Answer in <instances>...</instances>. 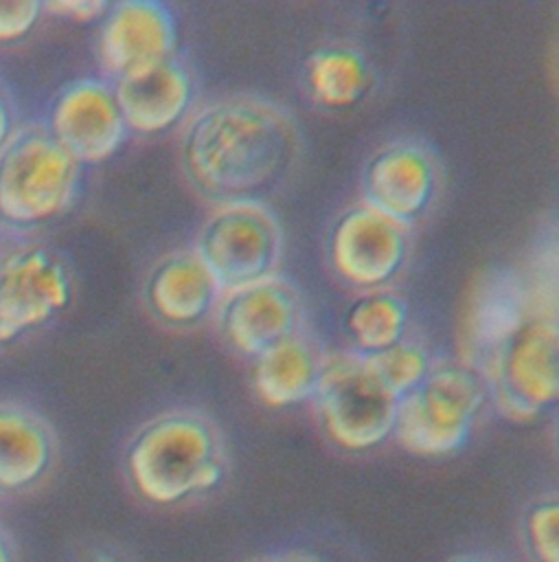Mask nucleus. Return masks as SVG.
I'll use <instances>...</instances> for the list:
<instances>
[{
	"label": "nucleus",
	"instance_id": "6e6552de",
	"mask_svg": "<svg viewBox=\"0 0 559 562\" xmlns=\"http://www.w3.org/2000/svg\"><path fill=\"white\" fill-rule=\"evenodd\" d=\"M72 299L66 263L44 246H24L0 270V345L48 323Z\"/></svg>",
	"mask_w": 559,
	"mask_h": 562
},
{
	"label": "nucleus",
	"instance_id": "c756f323",
	"mask_svg": "<svg viewBox=\"0 0 559 562\" xmlns=\"http://www.w3.org/2000/svg\"><path fill=\"white\" fill-rule=\"evenodd\" d=\"M557 446H559V419H557Z\"/></svg>",
	"mask_w": 559,
	"mask_h": 562
},
{
	"label": "nucleus",
	"instance_id": "f257e3e1",
	"mask_svg": "<svg viewBox=\"0 0 559 562\" xmlns=\"http://www.w3.org/2000/svg\"><path fill=\"white\" fill-rule=\"evenodd\" d=\"M180 156L189 182L204 198L224 206L256 204L287 176L296 134L270 105L221 101L189 123Z\"/></svg>",
	"mask_w": 559,
	"mask_h": 562
},
{
	"label": "nucleus",
	"instance_id": "c85d7f7f",
	"mask_svg": "<svg viewBox=\"0 0 559 562\" xmlns=\"http://www.w3.org/2000/svg\"><path fill=\"white\" fill-rule=\"evenodd\" d=\"M452 562H489V560L476 558V555H465V558H456V560H452Z\"/></svg>",
	"mask_w": 559,
	"mask_h": 562
},
{
	"label": "nucleus",
	"instance_id": "cd10ccee",
	"mask_svg": "<svg viewBox=\"0 0 559 562\" xmlns=\"http://www.w3.org/2000/svg\"><path fill=\"white\" fill-rule=\"evenodd\" d=\"M88 562H116L112 555H107V553H94Z\"/></svg>",
	"mask_w": 559,
	"mask_h": 562
},
{
	"label": "nucleus",
	"instance_id": "a211bd4d",
	"mask_svg": "<svg viewBox=\"0 0 559 562\" xmlns=\"http://www.w3.org/2000/svg\"><path fill=\"white\" fill-rule=\"evenodd\" d=\"M305 81L311 97L331 110L357 105L370 88L366 59L346 46H324L305 61Z\"/></svg>",
	"mask_w": 559,
	"mask_h": 562
},
{
	"label": "nucleus",
	"instance_id": "412c9836",
	"mask_svg": "<svg viewBox=\"0 0 559 562\" xmlns=\"http://www.w3.org/2000/svg\"><path fill=\"white\" fill-rule=\"evenodd\" d=\"M362 360L368 364L381 386L397 400L412 393L430 373L427 353L412 342H399L386 351L362 356Z\"/></svg>",
	"mask_w": 559,
	"mask_h": 562
},
{
	"label": "nucleus",
	"instance_id": "b1692460",
	"mask_svg": "<svg viewBox=\"0 0 559 562\" xmlns=\"http://www.w3.org/2000/svg\"><path fill=\"white\" fill-rule=\"evenodd\" d=\"M110 4L112 2H105V0H55V2H46L44 9L75 22H94V20H103Z\"/></svg>",
	"mask_w": 559,
	"mask_h": 562
},
{
	"label": "nucleus",
	"instance_id": "423d86ee",
	"mask_svg": "<svg viewBox=\"0 0 559 562\" xmlns=\"http://www.w3.org/2000/svg\"><path fill=\"white\" fill-rule=\"evenodd\" d=\"M493 384L502 415L531 422L559 404V321L526 318L493 351Z\"/></svg>",
	"mask_w": 559,
	"mask_h": 562
},
{
	"label": "nucleus",
	"instance_id": "a878e982",
	"mask_svg": "<svg viewBox=\"0 0 559 562\" xmlns=\"http://www.w3.org/2000/svg\"><path fill=\"white\" fill-rule=\"evenodd\" d=\"M256 562H327L313 553H283V555H272V558H263Z\"/></svg>",
	"mask_w": 559,
	"mask_h": 562
},
{
	"label": "nucleus",
	"instance_id": "9d476101",
	"mask_svg": "<svg viewBox=\"0 0 559 562\" xmlns=\"http://www.w3.org/2000/svg\"><path fill=\"white\" fill-rule=\"evenodd\" d=\"M406 255L403 226L366 204L342 213L329 235V257L335 272L364 290L388 283L401 270Z\"/></svg>",
	"mask_w": 559,
	"mask_h": 562
},
{
	"label": "nucleus",
	"instance_id": "7ed1b4c3",
	"mask_svg": "<svg viewBox=\"0 0 559 562\" xmlns=\"http://www.w3.org/2000/svg\"><path fill=\"white\" fill-rule=\"evenodd\" d=\"M79 169L46 127L13 134L0 149V222L31 228L66 213L77 198Z\"/></svg>",
	"mask_w": 559,
	"mask_h": 562
},
{
	"label": "nucleus",
	"instance_id": "aec40b11",
	"mask_svg": "<svg viewBox=\"0 0 559 562\" xmlns=\"http://www.w3.org/2000/svg\"><path fill=\"white\" fill-rule=\"evenodd\" d=\"M522 301L520 285H513L502 277L482 281L465 314L467 336L476 345L498 349L500 342L526 321Z\"/></svg>",
	"mask_w": 559,
	"mask_h": 562
},
{
	"label": "nucleus",
	"instance_id": "393cba45",
	"mask_svg": "<svg viewBox=\"0 0 559 562\" xmlns=\"http://www.w3.org/2000/svg\"><path fill=\"white\" fill-rule=\"evenodd\" d=\"M9 138H11V112L7 101L0 94V149L7 145Z\"/></svg>",
	"mask_w": 559,
	"mask_h": 562
},
{
	"label": "nucleus",
	"instance_id": "ddd939ff",
	"mask_svg": "<svg viewBox=\"0 0 559 562\" xmlns=\"http://www.w3.org/2000/svg\"><path fill=\"white\" fill-rule=\"evenodd\" d=\"M362 191L368 209L401 226L410 224L432 202V160L412 143L388 145L366 162Z\"/></svg>",
	"mask_w": 559,
	"mask_h": 562
},
{
	"label": "nucleus",
	"instance_id": "f8f14e48",
	"mask_svg": "<svg viewBox=\"0 0 559 562\" xmlns=\"http://www.w3.org/2000/svg\"><path fill=\"white\" fill-rule=\"evenodd\" d=\"M296 323V299L274 279L228 292L219 310V329L228 345L252 358L294 338Z\"/></svg>",
	"mask_w": 559,
	"mask_h": 562
},
{
	"label": "nucleus",
	"instance_id": "4be33fe9",
	"mask_svg": "<svg viewBox=\"0 0 559 562\" xmlns=\"http://www.w3.org/2000/svg\"><path fill=\"white\" fill-rule=\"evenodd\" d=\"M524 540L535 562H559V498L531 505L524 516Z\"/></svg>",
	"mask_w": 559,
	"mask_h": 562
},
{
	"label": "nucleus",
	"instance_id": "0eeeda50",
	"mask_svg": "<svg viewBox=\"0 0 559 562\" xmlns=\"http://www.w3.org/2000/svg\"><path fill=\"white\" fill-rule=\"evenodd\" d=\"M195 257L217 290L267 281L278 259V228L259 204L221 206L202 226Z\"/></svg>",
	"mask_w": 559,
	"mask_h": 562
},
{
	"label": "nucleus",
	"instance_id": "dca6fc26",
	"mask_svg": "<svg viewBox=\"0 0 559 562\" xmlns=\"http://www.w3.org/2000/svg\"><path fill=\"white\" fill-rule=\"evenodd\" d=\"M53 461L48 426L31 411L0 404V490L15 492L42 479Z\"/></svg>",
	"mask_w": 559,
	"mask_h": 562
},
{
	"label": "nucleus",
	"instance_id": "20e7f679",
	"mask_svg": "<svg viewBox=\"0 0 559 562\" xmlns=\"http://www.w3.org/2000/svg\"><path fill=\"white\" fill-rule=\"evenodd\" d=\"M484 391L465 367L430 369L423 382L399 400L395 437L417 457H447L460 450L482 406Z\"/></svg>",
	"mask_w": 559,
	"mask_h": 562
},
{
	"label": "nucleus",
	"instance_id": "6ab92c4d",
	"mask_svg": "<svg viewBox=\"0 0 559 562\" xmlns=\"http://www.w3.org/2000/svg\"><path fill=\"white\" fill-rule=\"evenodd\" d=\"M408 307L390 292H368L351 303L344 327L362 356H373L403 342Z\"/></svg>",
	"mask_w": 559,
	"mask_h": 562
},
{
	"label": "nucleus",
	"instance_id": "9b49d317",
	"mask_svg": "<svg viewBox=\"0 0 559 562\" xmlns=\"http://www.w3.org/2000/svg\"><path fill=\"white\" fill-rule=\"evenodd\" d=\"M178 44L175 15L158 0H123L110 4L99 31V61L116 79L173 57Z\"/></svg>",
	"mask_w": 559,
	"mask_h": 562
},
{
	"label": "nucleus",
	"instance_id": "7c9ffc66",
	"mask_svg": "<svg viewBox=\"0 0 559 562\" xmlns=\"http://www.w3.org/2000/svg\"><path fill=\"white\" fill-rule=\"evenodd\" d=\"M2 263H4V257H2V252H0V270H2Z\"/></svg>",
	"mask_w": 559,
	"mask_h": 562
},
{
	"label": "nucleus",
	"instance_id": "f03ea898",
	"mask_svg": "<svg viewBox=\"0 0 559 562\" xmlns=\"http://www.w3.org/2000/svg\"><path fill=\"white\" fill-rule=\"evenodd\" d=\"M125 472L149 503L173 505L217 487L224 479L210 424L193 413H167L147 422L125 450Z\"/></svg>",
	"mask_w": 559,
	"mask_h": 562
},
{
	"label": "nucleus",
	"instance_id": "bb28decb",
	"mask_svg": "<svg viewBox=\"0 0 559 562\" xmlns=\"http://www.w3.org/2000/svg\"><path fill=\"white\" fill-rule=\"evenodd\" d=\"M0 562H11V553H9V547L2 536H0Z\"/></svg>",
	"mask_w": 559,
	"mask_h": 562
},
{
	"label": "nucleus",
	"instance_id": "39448f33",
	"mask_svg": "<svg viewBox=\"0 0 559 562\" xmlns=\"http://www.w3.org/2000/svg\"><path fill=\"white\" fill-rule=\"evenodd\" d=\"M327 437L349 452L377 448L395 432L399 400L360 358H331L318 367L313 389Z\"/></svg>",
	"mask_w": 559,
	"mask_h": 562
},
{
	"label": "nucleus",
	"instance_id": "4468645a",
	"mask_svg": "<svg viewBox=\"0 0 559 562\" xmlns=\"http://www.w3.org/2000/svg\"><path fill=\"white\" fill-rule=\"evenodd\" d=\"M112 90L127 130L138 134L171 130L193 101L191 75L175 57L118 77Z\"/></svg>",
	"mask_w": 559,
	"mask_h": 562
},
{
	"label": "nucleus",
	"instance_id": "2eb2a0df",
	"mask_svg": "<svg viewBox=\"0 0 559 562\" xmlns=\"http://www.w3.org/2000/svg\"><path fill=\"white\" fill-rule=\"evenodd\" d=\"M217 285L195 252H175L160 259L145 281L149 312L175 327L199 323L213 307Z\"/></svg>",
	"mask_w": 559,
	"mask_h": 562
},
{
	"label": "nucleus",
	"instance_id": "5701e85b",
	"mask_svg": "<svg viewBox=\"0 0 559 562\" xmlns=\"http://www.w3.org/2000/svg\"><path fill=\"white\" fill-rule=\"evenodd\" d=\"M44 11L39 0H0V44L24 40Z\"/></svg>",
	"mask_w": 559,
	"mask_h": 562
},
{
	"label": "nucleus",
	"instance_id": "f3484780",
	"mask_svg": "<svg viewBox=\"0 0 559 562\" xmlns=\"http://www.w3.org/2000/svg\"><path fill=\"white\" fill-rule=\"evenodd\" d=\"M318 364L311 351L289 338L254 358L252 382L259 400L272 408L300 404L313 395Z\"/></svg>",
	"mask_w": 559,
	"mask_h": 562
},
{
	"label": "nucleus",
	"instance_id": "1a4fd4ad",
	"mask_svg": "<svg viewBox=\"0 0 559 562\" xmlns=\"http://www.w3.org/2000/svg\"><path fill=\"white\" fill-rule=\"evenodd\" d=\"M46 132L79 165L112 158L127 136L114 90L99 79L66 83L53 99Z\"/></svg>",
	"mask_w": 559,
	"mask_h": 562
}]
</instances>
